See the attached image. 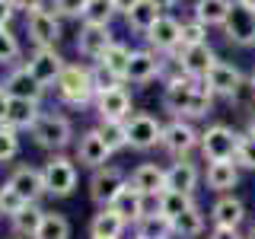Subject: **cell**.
<instances>
[{"label":"cell","instance_id":"cell-1","mask_svg":"<svg viewBox=\"0 0 255 239\" xmlns=\"http://www.w3.org/2000/svg\"><path fill=\"white\" fill-rule=\"evenodd\" d=\"M217 96L211 93V86L204 80L185 77L182 70L166 77L163 86V109L169 112L172 118H188V121H198V118L211 115V106Z\"/></svg>","mask_w":255,"mask_h":239},{"label":"cell","instance_id":"cell-2","mask_svg":"<svg viewBox=\"0 0 255 239\" xmlns=\"http://www.w3.org/2000/svg\"><path fill=\"white\" fill-rule=\"evenodd\" d=\"M54 96L70 109H83L96 102V83H93V64H67L64 74L54 83Z\"/></svg>","mask_w":255,"mask_h":239},{"label":"cell","instance_id":"cell-3","mask_svg":"<svg viewBox=\"0 0 255 239\" xmlns=\"http://www.w3.org/2000/svg\"><path fill=\"white\" fill-rule=\"evenodd\" d=\"M29 134L48 153H64L74 143V124H70V118L58 115V112H42V118L35 121V127Z\"/></svg>","mask_w":255,"mask_h":239},{"label":"cell","instance_id":"cell-4","mask_svg":"<svg viewBox=\"0 0 255 239\" xmlns=\"http://www.w3.org/2000/svg\"><path fill=\"white\" fill-rule=\"evenodd\" d=\"M42 182H45V195L70 198L77 191V159L64 153H51L42 166Z\"/></svg>","mask_w":255,"mask_h":239},{"label":"cell","instance_id":"cell-5","mask_svg":"<svg viewBox=\"0 0 255 239\" xmlns=\"http://www.w3.org/2000/svg\"><path fill=\"white\" fill-rule=\"evenodd\" d=\"M159 147L172 159H188L201 147V131H198L188 118H172V121L163 124V140H159Z\"/></svg>","mask_w":255,"mask_h":239},{"label":"cell","instance_id":"cell-6","mask_svg":"<svg viewBox=\"0 0 255 239\" xmlns=\"http://www.w3.org/2000/svg\"><path fill=\"white\" fill-rule=\"evenodd\" d=\"M236 143H239V134L233 131L230 124H207L201 131V156L204 163H217V159H233L236 156Z\"/></svg>","mask_w":255,"mask_h":239},{"label":"cell","instance_id":"cell-7","mask_svg":"<svg viewBox=\"0 0 255 239\" xmlns=\"http://www.w3.org/2000/svg\"><path fill=\"white\" fill-rule=\"evenodd\" d=\"M128 185V172L122 166L109 163L102 166V169H93V179H90V201L96 207H112L118 195H122V188Z\"/></svg>","mask_w":255,"mask_h":239},{"label":"cell","instance_id":"cell-8","mask_svg":"<svg viewBox=\"0 0 255 239\" xmlns=\"http://www.w3.org/2000/svg\"><path fill=\"white\" fill-rule=\"evenodd\" d=\"M125 124H128V147L137 150V153H147L163 140V121L150 112H134Z\"/></svg>","mask_w":255,"mask_h":239},{"label":"cell","instance_id":"cell-9","mask_svg":"<svg viewBox=\"0 0 255 239\" xmlns=\"http://www.w3.org/2000/svg\"><path fill=\"white\" fill-rule=\"evenodd\" d=\"M169 61L175 64V70H182L185 77L204 80L211 74V67L217 64V54H214V48L207 42H201V45H182L175 54H169Z\"/></svg>","mask_w":255,"mask_h":239},{"label":"cell","instance_id":"cell-10","mask_svg":"<svg viewBox=\"0 0 255 239\" xmlns=\"http://www.w3.org/2000/svg\"><path fill=\"white\" fill-rule=\"evenodd\" d=\"M166 64H169V58L156 54L153 48H137V51H131V61H128L125 83H134V86L153 83L156 77L166 74Z\"/></svg>","mask_w":255,"mask_h":239},{"label":"cell","instance_id":"cell-11","mask_svg":"<svg viewBox=\"0 0 255 239\" xmlns=\"http://www.w3.org/2000/svg\"><path fill=\"white\" fill-rule=\"evenodd\" d=\"M26 32H29V38H32L35 48H54L58 38L64 35L61 16L51 13V10H45V6H42V10H32V13H26Z\"/></svg>","mask_w":255,"mask_h":239},{"label":"cell","instance_id":"cell-12","mask_svg":"<svg viewBox=\"0 0 255 239\" xmlns=\"http://www.w3.org/2000/svg\"><path fill=\"white\" fill-rule=\"evenodd\" d=\"M22 64H26V67H29V74L35 77L38 83L45 86V90L58 83V77L64 74V67H67V61L61 58V51H58V48H35V51H32V54H29V58L22 61Z\"/></svg>","mask_w":255,"mask_h":239},{"label":"cell","instance_id":"cell-13","mask_svg":"<svg viewBox=\"0 0 255 239\" xmlns=\"http://www.w3.org/2000/svg\"><path fill=\"white\" fill-rule=\"evenodd\" d=\"M220 29L233 45L252 48L255 45V10H249V6H243V3L233 0V6H230V13H227V22H223Z\"/></svg>","mask_w":255,"mask_h":239},{"label":"cell","instance_id":"cell-14","mask_svg":"<svg viewBox=\"0 0 255 239\" xmlns=\"http://www.w3.org/2000/svg\"><path fill=\"white\" fill-rule=\"evenodd\" d=\"M74 159L80 166H86V169H102V166H109L112 150H109V143L102 140V134L96 131V127H90V131H83L77 137Z\"/></svg>","mask_w":255,"mask_h":239},{"label":"cell","instance_id":"cell-15","mask_svg":"<svg viewBox=\"0 0 255 239\" xmlns=\"http://www.w3.org/2000/svg\"><path fill=\"white\" fill-rule=\"evenodd\" d=\"M143 38H147V45L153 48L156 54H175L182 48V22L163 13Z\"/></svg>","mask_w":255,"mask_h":239},{"label":"cell","instance_id":"cell-16","mask_svg":"<svg viewBox=\"0 0 255 239\" xmlns=\"http://www.w3.org/2000/svg\"><path fill=\"white\" fill-rule=\"evenodd\" d=\"M112 42H115V35H112L109 26L83 22V26H80V35H77V51H80V58H86V61L96 64L112 48Z\"/></svg>","mask_w":255,"mask_h":239},{"label":"cell","instance_id":"cell-17","mask_svg":"<svg viewBox=\"0 0 255 239\" xmlns=\"http://www.w3.org/2000/svg\"><path fill=\"white\" fill-rule=\"evenodd\" d=\"M243 80H246V77H243V70H239L236 64L217 58V64L211 67V74L204 77V83L211 86V93L217 96V99H227V102H230V99L236 96V90L243 86Z\"/></svg>","mask_w":255,"mask_h":239},{"label":"cell","instance_id":"cell-18","mask_svg":"<svg viewBox=\"0 0 255 239\" xmlns=\"http://www.w3.org/2000/svg\"><path fill=\"white\" fill-rule=\"evenodd\" d=\"M93 106H96V115H99V118H112V121H128V118L134 115V112H131V93H128L125 83L112 86V90H106V93H99Z\"/></svg>","mask_w":255,"mask_h":239},{"label":"cell","instance_id":"cell-19","mask_svg":"<svg viewBox=\"0 0 255 239\" xmlns=\"http://www.w3.org/2000/svg\"><path fill=\"white\" fill-rule=\"evenodd\" d=\"M3 90L10 93V99H29V102H42V96H45V86L29 74L26 64H16L10 74H6Z\"/></svg>","mask_w":255,"mask_h":239},{"label":"cell","instance_id":"cell-20","mask_svg":"<svg viewBox=\"0 0 255 239\" xmlns=\"http://www.w3.org/2000/svg\"><path fill=\"white\" fill-rule=\"evenodd\" d=\"M6 185L19 191V198H22L26 204H38V198L45 195L42 169H35V166H29V163L16 166V169L10 172V179H6Z\"/></svg>","mask_w":255,"mask_h":239},{"label":"cell","instance_id":"cell-21","mask_svg":"<svg viewBox=\"0 0 255 239\" xmlns=\"http://www.w3.org/2000/svg\"><path fill=\"white\" fill-rule=\"evenodd\" d=\"M211 223H214V227L239 230L246 223V204H243V198H236L233 191H230V195H220L217 201L211 204Z\"/></svg>","mask_w":255,"mask_h":239},{"label":"cell","instance_id":"cell-22","mask_svg":"<svg viewBox=\"0 0 255 239\" xmlns=\"http://www.w3.org/2000/svg\"><path fill=\"white\" fill-rule=\"evenodd\" d=\"M128 182H131L140 195H147V198H153V201H156V198L166 191V169H163V166H156V163H140L137 169H131Z\"/></svg>","mask_w":255,"mask_h":239},{"label":"cell","instance_id":"cell-23","mask_svg":"<svg viewBox=\"0 0 255 239\" xmlns=\"http://www.w3.org/2000/svg\"><path fill=\"white\" fill-rule=\"evenodd\" d=\"M131 227L115 207H99L90 220V239H122L125 230Z\"/></svg>","mask_w":255,"mask_h":239},{"label":"cell","instance_id":"cell-24","mask_svg":"<svg viewBox=\"0 0 255 239\" xmlns=\"http://www.w3.org/2000/svg\"><path fill=\"white\" fill-rule=\"evenodd\" d=\"M204 182H207V188L217 191V195H230V191L239 185V166H236V159H217V163H207Z\"/></svg>","mask_w":255,"mask_h":239},{"label":"cell","instance_id":"cell-25","mask_svg":"<svg viewBox=\"0 0 255 239\" xmlns=\"http://www.w3.org/2000/svg\"><path fill=\"white\" fill-rule=\"evenodd\" d=\"M198 182H201V169L191 159H175L172 166H166V188L182 191V195H195Z\"/></svg>","mask_w":255,"mask_h":239},{"label":"cell","instance_id":"cell-26","mask_svg":"<svg viewBox=\"0 0 255 239\" xmlns=\"http://www.w3.org/2000/svg\"><path fill=\"white\" fill-rule=\"evenodd\" d=\"M112 207H115V211L122 214L128 223H137L143 214H147V195H140V191L128 182V185L122 188V195L112 201Z\"/></svg>","mask_w":255,"mask_h":239},{"label":"cell","instance_id":"cell-27","mask_svg":"<svg viewBox=\"0 0 255 239\" xmlns=\"http://www.w3.org/2000/svg\"><path fill=\"white\" fill-rule=\"evenodd\" d=\"M38 118H42V109H38V102H29V99H10L6 124H10L13 131H32Z\"/></svg>","mask_w":255,"mask_h":239},{"label":"cell","instance_id":"cell-28","mask_svg":"<svg viewBox=\"0 0 255 239\" xmlns=\"http://www.w3.org/2000/svg\"><path fill=\"white\" fill-rule=\"evenodd\" d=\"M134 236L137 239H172V220L163 217L159 211H147L134 223Z\"/></svg>","mask_w":255,"mask_h":239},{"label":"cell","instance_id":"cell-29","mask_svg":"<svg viewBox=\"0 0 255 239\" xmlns=\"http://www.w3.org/2000/svg\"><path fill=\"white\" fill-rule=\"evenodd\" d=\"M230 6H233V0H195L191 16H195L198 22H204L207 29H211V26H223Z\"/></svg>","mask_w":255,"mask_h":239},{"label":"cell","instance_id":"cell-30","mask_svg":"<svg viewBox=\"0 0 255 239\" xmlns=\"http://www.w3.org/2000/svg\"><path fill=\"white\" fill-rule=\"evenodd\" d=\"M159 16H163V10L156 6V0H137V6H134V10L128 13L125 19H128V26L137 32V35H147Z\"/></svg>","mask_w":255,"mask_h":239},{"label":"cell","instance_id":"cell-31","mask_svg":"<svg viewBox=\"0 0 255 239\" xmlns=\"http://www.w3.org/2000/svg\"><path fill=\"white\" fill-rule=\"evenodd\" d=\"M204 214H201V207H188L182 217H175L172 220V239H198L204 233Z\"/></svg>","mask_w":255,"mask_h":239},{"label":"cell","instance_id":"cell-32","mask_svg":"<svg viewBox=\"0 0 255 239\" xmlns=\"http://www.w3.org/2000/svg\"><path fill=\"white\" fill-rule=\"evenodd\" d=\"M128 61H131V48H128L125 42H112V48H109V51L102 54V58L96 61V64H99L102 70H109V74L115 77V80H122V83H125Z\"/></svg>","mask_w":255,"mask_h":239},{"label":"cell","instance_id":"cell-33","mask_svg":"<svg viewBox=\"0 0 255 239\" xmlns=\"http://www.w3.org/2000/svg\"><path fill=\"white\" fill-rule=\"evenodd\" d=\"M42 220H45V211L38 204H26L16 217H10V227H13V233L16 236H29V239H35L38 233V227H42Z\"/></svg>","mask_w":255,"mask_h":239},{"label":"cell","instance_id":"cell-34","mask_svg":"<svg viewBox=\"0 0 255 239\" xmlns=\"http://www.w3.org/2000/svg\"><path fill=\"white\" fill-rule=\"evenodd\" d=\"M188 207H195V195H182V191H169V188H166L163 195L156 198V211L163 214V217H169V220L182 217Z\"/></svg>","mask_w":255,"mask_h":239},{"label":"cell","instance_id":"cell-35","mask_svg":"<svg viewBox=\"0 0 255 239\" xmlns=\"http://www.w3.org/2000/svg\"><path fill=\"white\" fill-rule=\"evenodd\" d=\"M96 131L102 134V140L109 143V150H112V153H118V150H125V147H128V124H125V121H112V118H99Z\"/></svg>","mask_w":255,"mask_h":239},{"label":"cell","instance_id":"cell-36","mask_svg":"<svg viewBox=\"0 0 255 239\" xmlns=\"http://www.w3.org/2000/svg\"><path fill=\"white\" fill-rule=\"evenodd\" d=\"M35 239H70V220L58 211H45V220L38 227Z\"/></svg>","mask_w":255,"mask_h":239},{"label":"cell","instance_id":"cell-37","mask_svg":"<svg viewBox=\"0 0 255 239\" xmlns=\"http://www.w3.org/2000/svg\"><path fill=\"white\" fill-rule=\"evenodd\" d=\"M22 48H19V38L13 35L10 26H0V67H16Z\"/></svg>","mask_w":255,"mask_h":239},{"label":"cell","instance_id":"cell-38","mask_svg":"<svg viewBox=\"0 0 255 239\" xmlns=\"http://www.w3.org/2000/svg\"><path fill=\"white\" fill-rule=\"evenodd\" d=\"M236 166L239 169H252L255 172V134L252 131H246V134H239V143H236Z\"/></svg>","mask_w":255,"mask_h":239},{"label":"cell","instance_id":"cell-39","mask_svg":"<svg viewBox=\"0 0 255 239\" xmlns=\"http://www.w3.org/2000/svg\"><path fill=\"white\" fill-rule=\"evenodd\" d=\"M115 10H112V0H90L83 13V22H93V26H109Z\"/></svg>","mask_w":255,"mask_h":239},{"label":"cell","instance_id":"cell-40","mask_svg":"<svg viewBox=\"0 0 255 239\" xmlns=\"http://www.w3.org/2000/svg\"><path fill=\"white\" fill-rule=\"evenodd\" d=\"M19 156V131L10 124H0V163H10Z\"/></svg>","mask_w":255,"mask_h":239},{"label":"cell","instance_id":"cell-41","mask_svg":"<svg viewBox=\"0 0 255 239\" xmlns=\"http://www.w3.org/2000/svg\"><path fill=\"white\" fill-rule=\"evenodd\" d=\"M22 207H26V201L19 198V191L3 182V188H0V217H16Z\"/></svg>","mask_w":255,"mask_h":239},{"label":"cell","instance_id":"cell-42","mask_svg":"<svg viewBox=\"0 0 255 239\" xmlns=\"http://www.w3.org/2000/svg\"><path fill=\"white\" fill-rule=\"evenodd\" d=\"M207 42V26L191 16L188 22H182V45H201Z\"/></svg>","mask_w":255,"mask_h":239},{"label":"cell","instance_id":"cell-43","mask_svg":"<svg viewBox=\"0 0 255 239\" xmlns=\"http://www.w3.org/2000/svg\"><path fill=\"white\" fill-rule=\"evenodd\" d=\"M86 3L90 0H54V13L64 16V19H83Z\"/></svg>","mask_w":255,"mask_h":239},{"label":"cell","instance_id":"cell-44","mask_svg":"<svg viewBox=\"0 0 255 239\" xmlns=\"http://www.w3.org/2000/svg\"><path fill=\"white\" fill-rule=\"evenodd\" d=\"M230 106L246 109V112H255V83H252V80H243V86H239L236 96L230 99Z\"/></svg>","mask_w":255,"mask_h":239},{"label":"cell","instance_id":"cell-45","mask_svg":"<svg viewBox=\"0 0 255 239\" xmlns=\"http://www.w3.org/2000/svg\"><path fill=\"white\" fill-rule=\"evenodd\" d=\"M207 239H246L239 230H230V227H214L211 233H207Z\"/></svg>","mask_w":255,"mask_h":239},{"label":"cell","instance_id":"cell-46","mask_svg":"<svg viewBox=\"0 0 255 239\" xmlns=\"http://www.w3.org/2000/svg\"><path fill=\"white\" fill-rule=\"evenodd\" d=\"M16 16V3L13 0H0V26H10Z\"/></svg>","mask_w":255,"mask_h":239},{"label":"cell","instance_id":"cell-47","mask_svg":"<svg viewBox=\"0 0 255 239\" xmlns=\"http://www.w3.org/2000/svg\"><path fill=\"white\" fill-rule=\"evenodd\" d=\"M137 6V0H112V10H115V16H128Z\"/></svg>","mask_w":255,"mask_h":239},{"label":"cell","instance_id":"cell-48","mask_svg":"<svg viewBox=\"0 0 255 239\" xmlns=\"http://www.w3.org/2000/svg\"><path fill=\"white\" fill-rule=\"evenodd\" d=\"M6 112H10V93L0 83V124H6Z\"/></svg>","mask_w":255,"mask_h":239},{"label":"cell","instance_id":"cell-49","mask_svg":"<svg viewBox=\"0 0 255 239\" xmlns=\"http://www.w3.org/2000/svg\"><path fill=\"white\" fill-rule=\"evenodd\" d=\"M16 3V10H26V13H32V10H42L45 6V0H13Z\"/></svg>","mask_w":255,"mask_h":239},{"label":"cell","instance_id":"cell-50","mask_svg":"<svg viewBox=\"0 0 255 239\" xmlns=\"http://www.w3.org/2000/svg\"><path fill=\"white\" fill-rule=\"evenodd\" d=\"M175 3H179V0H156L159 10H169V6H175Z\"/></svg>","mask_w":255,"mask_h":239},{"label":"cell","instance_id":"cell-51","mask_svg":"<svg viewBox=\"0 0 255 239\" xmlns=\"http://www.w3.org/2000/svg\"><path fill=\"white\" fill-rule=\"evenodd\" d=\"M249 131L255 134V112H249Z\"/></svg>","mask_w":255,"mask_h":239},{"label":"cell","instance_id":"cell-52","mask_svg":"<svg viewBox=\"0 0 255 239\" xmlns=\"http://www.w3.org/2000/svg\"><path fill=\"white\" fill-rule=\"evenodd\" d=\"M236 3H243V6H249V10H255V0H236Z\"/></svg>","mask_w":255,"mask_h":239},{"label":"cell","instance_id":"cell-53","mask_svg":"<svg viewBox=\"0 0 255 239\" xmlns=\"http://www.w3.org/2000/svg\"><path fill=\"white\" fill-rule=\"evenodd\" d=\"M246 239H255V230H252V236H246Z\"/></svg>","mask_w":255,"mask_h":239},{"label":"cell","instance_id":"cell-54","mask_svg":"<svg viewBox=\"0 0 255 239\" xmlns=\"http://www.w3.org/2000/svg\"><path fill=\"white\" fill-rule=\"evenodd\" d=\"M252 83H255V74H252Z\"/></svg>","mask_w":255,"mask_h":239},{"label":"cell","instance_id":"cell-55","mask_svg":"<svg viewBox=\"0 0 255 239\" xmlns=\"http://www.w3.org/2000/svg\"><path fill=\"white\" fill-rule=\"evenodd\" d=\"M134 239H137V236H134Z\"/></svg>","mask_w":255,"mask_h":239}]
</instances>
